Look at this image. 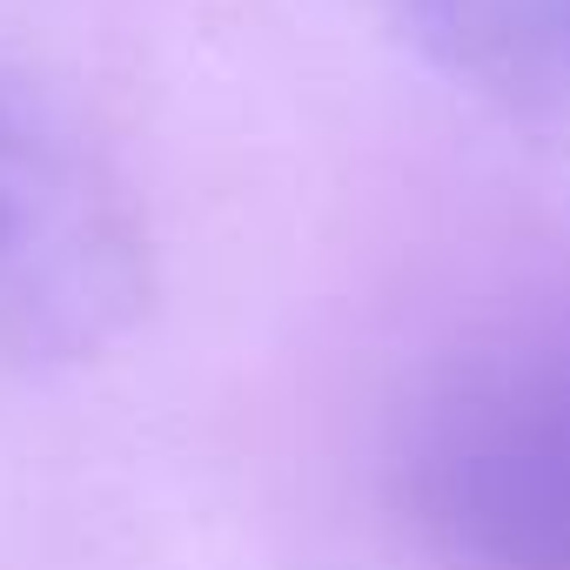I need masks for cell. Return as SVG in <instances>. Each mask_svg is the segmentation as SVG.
Masks as SVG:
<instances>
[{"mask_svg":"<svg viewBox=\"0 0 570 570\" xmlns=\"http://www.w3.org/2000/svg\"><path fill=\"white\" fill-rule=\"evenodd\" d=\"M148 309V228L101 141L0 55V376L101 356Z\"/></svg>","mask_w":570,"mask_h":570,"instance_id":"cell-2","label":"cell"},{"mask_svg":"<svg viewBox=\"0 0 570 570\" xmlns=\"http://www.w3.org/2000/svg\"><path fill=\"white\" fill-rule=\"evenodd\" d=\"M396 497L456 570H570V275L476 316L423 370Z\"/></svg>","mask_w":570,"mask_h":570,"instance_id":"cell-1","label":"cell"},{"mask_svg":"<svg viewBox=\"0 0 570 570\" xmlns=\"http://www.w3.org/2000/svg\"><path fill=\"white\" fill-rule=\"evenodd\" d=\"M396 35L483 108L570 128V0H376Z\"/></svg>","mask_w":570,"mask_h":570,"instance_id":"cell-3","label":"cell"}]
</instances>
